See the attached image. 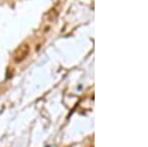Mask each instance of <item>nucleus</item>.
<instances>
[{"label": "nucleus", "instance_id": "nucleus-1", "mask_svg": "<svg viewBox=\"0 0 148 147\" xmlns=\"http://www.w3.org/2000/svg\"><path fill=\"white\" fill-rule=\"evenodd\" d=\"M29 51H30V46H29L28 44H21L13 53V59L15 60V62L19 63L21 61H23L24 59L27 57Z\"/></svg>", "mask_w": 148, "mask_h": 147}]
</instances>
